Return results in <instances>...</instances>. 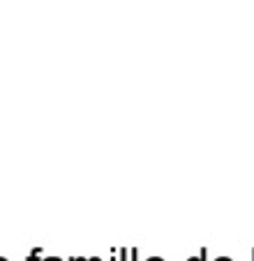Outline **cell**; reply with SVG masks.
<instances>
[{
  "instance_id": "obj_8",
  "label": "cell",
  "mask_w": 254,
  "mask_h": 261,
  "mask_svg": "<svg viewBox=\"0 0 254 261\" xmlns=\"http://www.w3.org/2000/svg\"><path fill=\"white\" fill-rule=\"evenodd\" d=\"M88 261H102V259H99V256H93V259H88Z\"/></svg>"
},
{
  "instance_id": "obj_2",
  "label": "cell",
  "mask_w": 254,
  "mask_h": 261,
  "mask_svg": "<svg viewBox=\"0 0 254 261\" xmlns=\"http://www.w3.org/2000/svg\"><path fill=\"white\" fill-rule=\"evenodd\" d=\"M187 261H206V250H201V254H199V256H190Z\"/></svg>"
},
{
  "instance_id": "obj_9",
  "label": "cell",
  "mask_w": 254,
  "mask_h": 261,
  "mask_svg": "<svg viewBox=\"0 0 254 261\" xmlns=\"http://www.w3.org/2000/svg\"><path fill=\"white\" fill-rule=\"evenodd\" d=\"M0 261H7V259H5V256H0Z\"/></svg>"
},
{
  "instance_id": "obj_7",
  "label": "cell",
  "mask_w": 254,
  "mask_h": 261,
  "mask_svg": "<svg viewBox=\"0 0 254 261\" xmlns=\"http://www.w3.org/2000/svg\"><path fill=\"white\" fill-rule=\"evenodd\" d=\"M146 261H164V259H160V256H150V259H146Z\"/></svg>"
},
{
  "instance_id": "obj_4",
  "label": "cell",
  "mask_w": 254,
  "mask_h": 261,
  "mask_svg": "<svg viewBox=\"0 0 254 261\" xmlns=\"http://www.w3.org/2000/svg\"><path fill=\"white\" fill-rule=\"evenodd\" d=\"M42 261H63V259H60V256H44Z\"/></svg>"
},
{
  "instance_id": "obj_3",
  "label": "cell",
  "mask_w": 254,
  "mask_h": 261,
  "mask_svg": "<svg viewBox=\"0 0 254 261\" xmlns=\"http://www.w3.org/2000/svg\"><path fill=\"white\" fill-rule=\"evenodd\" d=\"M118 254H120V259H118V261H127V256H130V252H127L125 247H122V250L118 252Z\"/></svg>"
},
{
  "instance_id": "obj_6",
  "label": "cell",
  "mask_w": 254,
  "mask_h": 261,
  "mask_svg": "<svg viewBox=\"0 0 254 261\" xmlns=\"http://www.w3.org/2000/svg\"><path fill=\"white\" fill-rule=\"evenodd\" d=\"M215 261H231V259H229V256H217Z\"/></svg>"
},
{
  "instance_id": "obj_5",
  "label": "cell",
  "mask_w": 254,
  "mask_h": 261,
  "mask_svg": "<svg viewBox=\"0 0 254 261\" xmlns=\"http://www.w3.org/2000/svg\"><path fill=\"white\" fill-rule=\"evenodd\" d=\"M69 261H88V259H83V256H72Z\"/></svg>"
},
{
  "instance_id": "obj_1",
  "label": "cell",
  "mask_w": 254,
  "mask_h": 261,
  "mask_svg": "<svg viewBox=\"0 0 254 261\" xmlns=\"http://www.w3.org/2000/svg\"><path fill=\"white\" fill-rule=\"evenodd\" d=\"M28 261H42V247H37V250H33L28 254Z\"/></svg>"
}]
</instances>
